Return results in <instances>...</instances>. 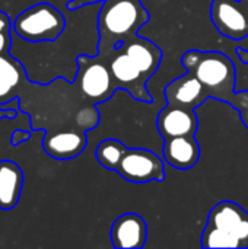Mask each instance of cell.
Listing matches in <instances>:
<instances>
[{
	"label": "cell",
	"mask_w": 248,
	"mask_h": 249,
	"mask_svg": "<svg viewBox=\"0 0 248 249\" xmlns=\"http://www.w3.org/2000/svg\"><path fill=\"white\" fill-rule=\"evenodd\" d=\"M181 64L194 74L209 93V98L227 101L234 105L237 71L232 60L219 51L190 50L183 54Z\"/></svg>",
	"instance_id": "obj_1"
},
{
	"label": "cell",
	"mask_w": 248,
	"mask_h": 249,
	"mask_svg": "<svg viewBox=\"0 0 248 249\" xmlns=\"http://www.w3.org/2000/svg\"><path fill=\"white\" fill-rule=\"evenodd\" d=\"M149 13L140 0H105L98 13V28L102 38L107 36L111 48L123 47V42L139 34L148 23Z\"/></svg>",
	"instance_id": "obj_2"
},
{
	"label": "cell",
	"mask_w": 248,
	"mask_h": 249,
	"mask_svg": "<svg viewBox=\"0 0 248 249\" xmlns=\"http://www.w3.org/2000/svg\"><path fill=\"white\" fill-rule=\"evenodd\" d=\"M66 29L64 15L47 1L22 10L12 22V32L26 42L41 44L57 41Z\"/></svg>",
	"instance_id": "obj_3"
},
{
	"label": "cell",
	"mask_w": 248,
	"mask_h": 249,
	"mask_svg": "<svg viewBox=\"0 0 248 249\" xmlns=\"http://www.w3.org/2000/svg\"><path fill=\"white\" fill-rule=\"evenodd\" d=\"M115 172L126 181L134 184L162 182L165 179L164 159L148 149H127L124 150Z\"/></svg>",
	"instance_id": "obj_4"
},
{
	"label": "cell",
	"mask_w": 248,
	"mask_h": 249,
	"mask_svg": "<svg viewBox=\"0 0 248 249\" xmlns=\"http://www.w3.org/2000/svg\"><path fill=\"white\" fill-rule=\"evenodd\" d=\"M77 77L82 93L95 104L108 101L118 88L110 67L102 61H94L91 55L82 54L77 57Z\"/></svg>",
	"instance_id": "obj_5"
},
{
	"label": "cell",
	"mask_w": 248,
	"mask_h": 249,
	"mask_svg": "<svg viewBox=\"0 0 248 249\" xmlns=\"http://www.w3.org/2000/svg\"><path fill=\"white\" fill-rule=\"evenodd\" d=\"M210 19L221 35L234 41L248 38V7L241 0H212Z\"/></svg>",
	"instance_id": "obj_6"
},
{
	"label": "cell",
	"mask_w": 248,
	"mask_h": 249,
	"mask_svg": "<svg viewBox=\"0 0 248 249\" xmlns=\"http://www.w3.org/2000/svg\"><path fill=\"white\" fill-rule=\"evenodd\" d=\"M208 223L225 231L240 242L241 248H248V212L234 201H221L209 213Z\"/></svg>",
	"instance_id": "obj_7"
},
{
	"label": "cell",
	"mask_w": 248,
	"mask_h": 249,
	"mask_svg": "<svg viewBox=\"0 0 248 249\" xmlns=\"http://www.w3.org/2000/svg\"><path fill=\"white\" fill-rule=\"evenodd\" d=\"M118 51L120 53L110 63V70L117 86L132 92V95L139 101L151 102L152 96L146 90L148 79L143 76L140 69L132 61V58L126 54L123 48H120Z\"/></svg>",
	"instance_id": "obj_8"
},
{
	"label": "cell",
	"mask_w": 248,
	"mask_h": 249,
	"mask_svg": "<svg viewBox=\"0 0 248 249\" xmlns=\"http://www.w3.org/2000/svg\"><path fill=\"white\" fill-rule=\"evenodd\" d=\"M156 125L164 140L178 136H194L197 131V115L194 108L167 104L158 114Z\"/></svg>",
	"instance_id": "obj_9"
},
{
	"label": "cell",
	"mask_w": 248,
	"mask_h": 249,
	"mask_svg": "<svg viewBox=\"0 0 248 249\" xmlns=\"http://www.w3.org/2000/svg\"><path fill=\"white\" fill-rule=\"evenodd\" d=\"M148 225L137 213L118 216L111 226V242L118 249H139L146 245Z\"/></svg>",
	"instance_id": "obj_10"
},
{
	"label": "cell",
	"mask_w": 248,
	"mask_h": 249,
	"mask_svg": "<svg viewBox=\"0 0 248 249\" xmlns=\"http://www.w3.org/2000/svg\"><path fill=\"white\" fill-rule=\"evenodd\" d=\"M164 93L167 98V104L186 108H196L209 98V93L202 82L189 71L170 82Z\"/></svg>",
	"instance_id": "obj_11"
},
{
	"label": "cell",
	"mask_w": 248,
	"mask_h": 249,
	"mask_svg": "<svg viewBox=\"0 0 248 249\" xmlns=\"http://www.w3.org/2000/svg\"><path fill=\"white\" fill-rule=\"evenodd\" d=\"M164 160L180 171H187L196 166L200 159V146L194 136H178L165 139L162 146Z\"/></svg>",
	"instance_id": "obj_12"
},
{
	"label": "cell",
	"mask_w": 248,
	"mask_h": 249,
	"mask_svg": "<svg viewBox=\"0 0 248 249\" xmlns=\"http://www.w3.org/2000/svg\"><path fill=\"white\" fill-rule=\"evenodd\" d=\"M121 48L132 58V61L140 69V71L148 80L158 70L162 60V51L158 45L153 44V41L136 35L133 38L126 39Z\"/></svg>",
	"instance_id": "obj_13"
},
{
	"label": "cell",
	"mask_w": 248,
	"mask_h": 249,
	"mask_svg": "<svg viewBox=\"0 0 248 249\" xmlns=\"http://www.w3.org/2000/svg\"><path fill=\"white\" fill-rule=\"evenodd\" d=\"M88 144V137L80 131H61L47 134L42 146L48 156L58 160H67L79 156Z\"/></svg>",
	"instance_id": "obj_14"
},
{
	"label": "cell",
	"mask_w": 248,
	"mask_h": 249,
	"mask_svg": "<svg viewBox=\"0 0 248 249\" xmlns=\"http://www.w3.org/2000/svg\"><path fill=\"white\" fill-rule=\"evenodd\" d=\"M23 187L20 166L9 159L0 160V210H12L18 206Z\"/></svg>",
	"instance_id": "obj_15"
},
{
	"label": "cell",
	"mask_w": 248,
	"mask_h": 249,
	"mask_svg": "<svg viewBox=\"0 0 248 249\" xmlns=\"http://www.w3.org/2000/svg\"><path fill=\"white\" fill-rule=\"evenodd\" d=\"M23 70L10 53L0 55V105L15 98L13 92L20 83Z\"/></svg>",
	"instance_id": "obj_16"
},
{
	"label": "cell",
	"mask_w": 248,
	"mask_h": 249,
	"mask_svg": "<svg viewBox=\"0 0 248 249\" xmlns=\"http://www.w3.org/2000/svg\"><path fill=\"white\" fill-rule=\"evenodd\" d=\"M124 150H126V146L123 142L117 139H107V140H102L96 146L95 158L105 169L115 171Z\"/></svg>",
	"instance_id": "obj_17"
},
{
	"label": "cell",
	"mask_w": 248,
	"mask_h": 249,
	"mask_svg": "<svg viewBox=\"0 0 248 249\" xmlns=\"http://www.w3.org/2000/svg\"><path fill=\"white\" fill-rule=\"evenodd\" d=\"M202 247L203 248H241L240 242L235 238H232L225 231L212 226L209 223H206V228L202 233Z\"/></svg>",
	"instance_id": "obj_18"
},
{
	"label": "cell",
	"mask_w": 248,
	"mask_h": 249,
	"mask_svg": "<svg viewBox=\"0 0 248 249\" xmlns=\"http://www.w3.org/2000/svg\"><path fill=\"white\" fill-rule=\"evenodd\" d=\"M10 107L9 109H0V121H3L4 118L10 120V121H15L18 117H19V98L15 96L12 101H10Z\"/></svg>",
	"instance_id": "obj_19"
},
{
	"label": "cell",
	"mask_w": 248,
	"mask_h": 249,
	"mask_svg": "<svg viewBox=\"0 0 248 249\" xmlns=\"http://www.w3.org/2000/svg\"><path fill=\"white\" fill-rule=\"evenodd\" d=\"M31 136H32V130H20V128H16L13 133H12V137H10V144L13 146V147H16V146H19V144H22V143H25V142H28L29 139H31Z\"/></svg>",
	"instance_id": "obj_20"
},
{
	"label": "cell",
	"mask_w": 248,
	"mask_h": 249,
	"mask_svg": "<svg viewBox=\"0 0 248 249\" xmlns=\"http://www.w3.org/2000/svg\"><path fill=\"white\" fill-rule=\"evenodd\" d=\"M12 31H0V55L9 53L12 45Z\"/></svg>",
	"instance_id": "obj_21"
},
{
	"label": "cell",
	"mask_w": 248,
	"mask_h": 249,
	"mask_svg": "<svg viewBox=\"0 0 248 249\" xmlns=\"http://www.w3.org/2000/svg\"><path fill=\"white\" fill-rule=\"evenodd\" d=\"M98 1H105V0H70L67 3V7L70 10H76L79 7H83V6H88V4H94V3H98Z\"/></svg>",
	"instance_id": "obj_22"
},
{
	"label": "cell",
	"mask_w": 248,
	"mask_h": 249,
	"mask_svg": "<svg viewBox=\"0 0 248 249\" xmlns=\"http://www.w3.org/2000/svg\"><path fill=\"white\" fill-rule=\"evenodd\" d=\"M0 31H12V20L3 10H0Z\"/></svg>",
	"instance_id": "obj_23"
},
{
	"label": "cell",
	"mask_w": 248,
	"mask_h": 249,
	"mask_svg": "<svg viewBox=\"0 0 248 249\" xmlns=\"http://www.w3.org/2000/svg\"><path fill=\"white\" fill-rule=\"evenodd\" d=\"M241 118H243V123L246 124V127L248 128V108L247 111H243L241 109Z\"/></svg>",
	"instance_id": "obj_24"
},
{
	"label": "cell",
	"mask_w": 248,
	"mask_h": 249,
	"mask_svg": "<svg viewBox=\"0 0 248 249\" xmlns=\"http://www.w3.org/2000/svg\"><path fill=\"white\" fill-rule=\"evenodd\" d=\"M241 1H243V3H244V4L248 7V0H241Z\"/></svg>",
	"instance_id": "obj_25"
}]
</instances>
